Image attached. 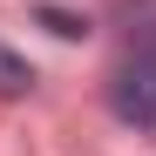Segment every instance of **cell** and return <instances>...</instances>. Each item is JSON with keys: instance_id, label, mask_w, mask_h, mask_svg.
Wrapping results in <instances>:
<instances>
[{"instance_id": "1", "label": "cell", "mask_w": 156, "mask_h": 156, "mask_svg": "<svg viewBox=\"0 0 156 156\" xmlns=\"http://www.w3.org/2000/svg\"><path fill=\"white\" fill-rule=\"evenodd\" d=\"M109 109L129 122V129H156V55H129L109 82Z\"/></svg>"}, {"instance_id": "2", "label": "cell", "mask_w": 156, "mask_h": 156, "mask_svg": "<svg viewBox=\"0 0 156 156\" xmlns=\"http://www.w3.org/2000/svg\"><path fill=\"white\" fill-rule=\"evenodd\" d=\"M122 27L143 55H156V0H122Z\"/></svg>"}, {"instance_id": "3", "label": "cell", "mask_w": 156, "mask_h": 156, "mask_svg": "<svg viewBox=\"0 0 156 156\" xmlns=\"http://www.w3.org/2000/svg\"><path fill=\"white\" fill-rule=\"evenodd\" d=\"M27 88H34V68L20 61L7 41H0V95H27Z\"/></svg>"}, {"instance_id": "4", "label": "cell", "mask_w": 156, "mask_h": 156, "mask_svg": "<svg viewBox=\"0 0 156 156\" xmlns=\"http://www.w3.org/2000/svg\"><path fill=\"white\" fill-rule=\"evenodd\" d=\"M41 20L55 27L61 41H75V34H88V20H75V14H61V7H41Z\"/></svg>"}]
</instances>
